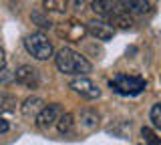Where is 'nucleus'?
<instances>
[{
    "label": "nucleus",
    "mask_w": 161,
    "mask_h": 145,
    "mask_svg": "<svg viewBox=\"0 0 161 145\" xmlns=\"http://www.w3.org/2000/svg\"><path fill=\"white\" fill-rule=\"evenodd\" d=\"M54 63H57V69L64 75H87L91 73V63L83 57L80 53L73 51V48L64 47L60 48L54 57Z\"/></svg>",
    "instance_id": "f257e3e1"
},
{
    "label": "nucleus",
    "mask_w": 161,
    "mask_h": 145,
    "mask_svg": "<svg viewBox=\"0 0 161 145\" xmlns=\"http://www.w3.org/2000/svg\"><path fill=\"white\" fill-rule=\"evenodd\" d=\"M111 89H113L115 93L123 95V97H135V95L143 93L145 87H147V83H145V79L141 77H135V75H115L113 79L109 81Z\"/></svg>",
    "instance_id": "f03ea898"
},
{
    "label": "nucleus",
    "mask_w": 161,
    "mask_h": 145,
    "mask_svg": "<svg viewBox=\"0 0 161 145\" xmlns=\"http://www.w3.org/2000/svg\"><path fill=\"white\" fill-rule=\"evenodd\" d=\"M24 47L26 51L38 61H47L48 57H53V42L48 41V36H44L42 32H32L24 38Z\"/></svg>",
    "instance_id": "7ed1b4c3"
},
{
    "label": "nucleus",
    "mask_w": 161,
    "mask_h": 145,
    "mask_svg": "<svg viewBox=\"0 0 161 145\" xmlns=\"http://www.w3.org/2000/svg\"><path fill=\"white\" fill-rule=\"evenodd\" d=\"M57 34L63 36L64 41H70V42H80L83 36L87 34V26L80 24L79 20H67L63 24L57 26Z\"/></svg>",
    "instance_id": "20e7f679"
},
{
    "label": "nucleus",
    "mask_w": 161,
    "mask_h": 145,
    "mask_svg": "<svg viewBox=\"0 0 161 145\" xmlns=\"http://www.w3.org/2000/svg\"><path fill=\"white\" fill-rule=\"evenodd\" d=\"M63 107L58 103H53V105H44V109L36 115V123L40 129H50L53 125H57L58 117L63 115Z\"/></svg>",
    "instance_id": "39448f33"
},
{
    "label": "nucleus",
    "mask_w": 161,
    "mask_h": 145,
    "mask_svg": "<svg viewBox=\"0 0 161 145\" xmlns=\"http://www.w3.org/2000/svg\"><path fill=\"white\" fill-rule=\"evenodd\" d=\"M14 81L18 85H22V87H26V89H36L38 83H40V77H38L36 69H32L30 64H22L14 73Z\"/></svg>",
    "instance_id": "423d86ee"
},
{
    "label": "nucleus",
    "mask_w": 161,
    "mask_h": 145,
    "mask_svg": "<svg viewBox=\"0 0 161 145\" xmlns=\"http://www.w3.org/2000/svg\"><path fill=\"white\" fill-rule=\"evenodd\" d=\"M70 89H73L75 93H79L80 97H85V99H97L101 95V89L91 81V79H87V77L75 79V81L70 83Z\"/></svg>",
    "instance_id": "0eeeda50"
},
{
    "label": "nucleus",
    "mask_w": 161,
    "mask_h": 145,
    "mask_svg": "<svg viewBox=\"0 0 161 145\" xmlns=\"http://www.w3.org/2000/svg\"><path fill=\"white\" fill-rule=\"evenodd\" d=\"M87 32H91L97 41H111L113 38V34H115V31H113V26H111L109 22H105V20H91V22H87Z\"/></svg>",
    "instance_id": "6e6552de"
},
{
    "label": "nucleus",
    "mask_w": 161,
    "mask_h": 145,
    "mask_svg": "<svg viewBox=\"0 0 161 145\" xmlns=\"http://www.w3.org/2000/svg\"><path fill=\"white\" fill-rule=\"evenodd\" d=\"M91 8H93V12L97 14L101 20H105V22H107L109 18L113 16L115 12H117V6H115L111 0H93Z\"/></svg>",
    "instance_id": "1a4fd4ad"
},
{
    "label": "nucleus",
    "mask_w": 161,
    "mask_h": 145,
    "mask_svg": "<svg viewBox=\"0 0 161 145\" xmlns=\"http://www.w3.org/2000/svg\"><path fill=\"white\" fill-rule=\"evenodd\" d=\"M123 12L127 14H147L149 12V2L147 0H121Z\"/></svg>",
    "instance_id": "9d476101"
},
{
    "label": "nucleus",
    "mask_w": 161,
    "mask_h": 145,
    "mask_svg": "<svg viewBox=\"0 0 161 145\" xmlns=\"http://www.w3.org/2000/svg\"><path fill=\"white\" fill-rule=\"evenodd\" d=\"M42 109H44V101L40 97H28L22 103V115L24 117H36Z\"/></svg>",
    "instance_id": "9b49d317"
},
{
    "label": "nucleus",
    "mask_w": 161,
    "mask_h": 145,
    "mask_svg": "<svg viewBox=\"0 0 161 145\" xmlns=\"http://www.w3.org/2000/svg\"><path fill=\"white\" fill-rule=\"evenodd\" d=\"M107 22L113 26V31H115V28H119V31H129V28L133 26V18H131L127 12H119V10L115 12Z\"/></svg>",
    "instance_id": "f8f14e48"
},
{
    "label": "nucleus",
    "mask_w": 161,
    "mask_h": 145,
    "mask_svg": "<svg viewBox=\"0 0 161 145\" xmlns=\"http://www.w3.org/2000/svg\"><path fill=\"white\" fill-rule=\"evenodd\" d=\"M57 129H58V133L60 135H70L75 131V119H73V115L70 113H63L58 117V121H57Z\"/></svg>",
    "instance_id": "ddd939ff"
},
{
    "label": "nucleus",
    "mask_w": 161,
    "mask_h": 145,
    "mask_svg": "<svg viewBox=\"0 0 161 145\" xmlns=\"http://www.w3.org/2000/svg\"><path fill=\"white\" fill-rule=\"evenodd\" d=\"M16 109V97L10 95L6 91H0V115L2 113H10Z\"/></svg>",
    "instance_id": "4468645a"
},
{
    "label": "nucleus",
    "mask_w": 161,
    "mask_h": 145,
    "mask_svg": "<svg viewBox=\"0 0 161 145\" xmlns=\"http://www.w3.org/2000/svg\"><path fill=\"white\" fill-rule=\"evenodd\" d=\"M80 121H83V125L87 129H93V127H97V123H99V115H97V111L85 109V111L80 113Z\"/></svg>",
    "instance_id": "2eb2a0df"
},
{
    "label": "nucleus",
    "mask_w": 161,
    "mask_h": 145,
    "mask_svg": "<svg viewBox=\"0 0 161 145\" xmlns=\"http://www.w3.org/2000/svg\"><path fill=\"white\" fill-rule=\"evenodd\" d=\"M42 2H44V8L50 12H64L70 0H42Z\"/></svg>",
    "instance_id": "dca6fc26"
},
{
    "label": "nucleus",
    "mask_w": 161,
    "mask_h": 145,
    "mask_svg": "<svg viewBox=\"0 0 161 145\" xmlns=\"http://www.w3.org/2000/svg\"><path fill=\"white\" fill-rule=\"evenodd\" d=\"M141 135H143V139H145L147 145H161V137H157L151 127H143L141 129Z\"/></svg>",
    "instance_id": "f3484780"
},
{
    "label": "nucleus",
    "mask_w": 161,
    "mask_h": 145,
    "mask_svg": "<svg viewBox=\"0 0 161 145\" xmlns=\"http://www.w3.org/2000/svg\"><path fill=\"white\" fill-rule=\"evenodd\" d=\"M151 121H153V127L155 129H161V103H157V105H153L151 107Z\"/></svg>",
    "instance_id": "a211bd4d"
},
{
    "label": "nucleus",
    "mask_w": 161,
    "mask_h": 145,
    "mask_svg": "<svg viewBox=\"0 0 161 145\" xmlns=\"http://www.w3.org/2000/svg\"><path fill=\"white\" fill-rule=\"evenodd\" d=\"M8 129H10L8 121H6V119H2V117H0V135H2V133H6Z\"/></svg>",
    "instance_id": "6ab92c4d"
},
{
    "label": "nucleus",
    "mask_w": 161,
    "mask_h": 145,
    "mask_svg": "<svg viewBox=\"0 0 161 145\" xmlns=\"http://www.w3.org/2000/svg\"><path fill=\"white\" fill-rule=\"evenodd\" d=\"M4 64H6V54H4V48H0V71L4 69Z\"/></svg>",
    "instance_id": "aec40b11"
}]
</instances>
